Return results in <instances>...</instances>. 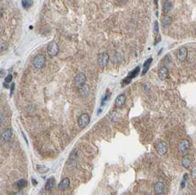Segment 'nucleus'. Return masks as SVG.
<instances>
[{
  "label": "nucleus",
  "mask_w": 196,
  "mask_h": 195,
  "mask_svg": "<svg viewBox=\"0 0 196 195\" xmlns=\"http://www.w3.org/2000/svg\"><path fill=\"white\" fill-rule=\"evenodd\" d=\"M139 71H140V67L137 66V68H134L132 71L129 72V75H128L125 79H123V80L122 81V87H124L125 85L129 84V83L132 81V80L134 77H136V76H137Z\"/></svg>",
  "instance_id": "obj_1"
},
{
  "label": "nucleus",
  "mask_w": 196,
  "mask_h": 195,
  "mask_svg": "<svg viewBox=\"0 0 196 195\" xmlns=\"http://www.w3.org/2000/svg\"><path fill=\"white\" fill-rule=\"evenodd\" d=\"M45 63H46V58L42 54L37 55L33 60V65L35 68H37V69H40V68H43L44 66Z\"/></svg>",
  "instance_id": "obj_2"
},
{
  "label": "nucleus",
  "mask_w": 196,
  "mask_h": 195,
  "mask_svg": "<svg viewBox=\"0 0 196 195\" xmlns=\"http://www.w3.org/2000/svg\"><path fill=\"white\" fill-rule=\"evenodd\" d=\"M110 57L106 52H102L99 54L98 57V64L100 67H106L109 62Z\"/></svg>",
  "instance_id": "obj_3"
},
{
  "label": "nucleus",
  "mask_w": 196,
  "mask_h": 195,
  "mask_svg": "<svg viewBox=\"0 0 196 195\" xmlns=\"http://www.w3.org/2000/svg\"><path fill=\"white\" fill-rule=\"evenodd\" d=\"M90 116L86 113H85V114H82L79 116L78 119V124L80 128L83 129V128L86 127L87 125L90 123Z\"/></svg>",
  "instance_id": "obj_4"
},
{
  "label": "nucleus",
  "mask_w": 196,
  "mask_h": 195,
  "mask_svg": "<svg viewBox=\"0 0 196 195\" xmlns=\"http://www.w3.org/2000/svg\"><path fill=\"white\" fill-rule=\"evenodd\" d=\"M59 52V46L55 41H51L48 46V53L51 57H55Z\"/></svg>",
  "instance_id": "obj_5"
},
{
  "label": "nucleus",
  "mask_w": 196,
  "mask_h": 195,
  "mask_svg": "<svg viewBox=\"0 0 196 195\" xmlns=\"http://www.w3.org/2000/svg\"><path fill=\"white\" fill-rule=\"evenodd\" d=\"M86 82V76L84 73H79L75 76L74 79V84L77 87H81L85 84Z\"/></svg>",
  "instance_id": "obj_6"
},
{
  "label": "nucleus",
  "mask_w": 196,
  "mask_h": 195,
  "mask_svg": "<svg viewBox=\"0 0 196 195\" xmlns=\"http://www.w3.org/2000/svg\"><path fill=\"white\" fill-rule=\"evenodd\" d=\"M156 151L159 155H164L167 152V143L164 141H161L159 143H157L156 145Z\"/></svg>",
  "instance_id": "obj_7"
},
{
  "label": "nucleus",
  "mask_w": 196,
  "mask_h": 195,
  "mask_svg": "<svg viewBox=\"0 0 196 195\" xmlns=\"http://www.w3.org/2000/svg\"><path fill=\"white\" fill-rule=\"evenodd\" d=\"M190 145V141L188 140H183L179 144V151L181 153H185L189 149Z\"/></svg>",
  "instance_id": "obj_8"
},
{
  "label": "nucleus",
  "mask_w": 196,
  "mask_h": 195,
  "mask_svg": "<svg viewBox=\"0 0 196 195\" xmlns=\"http://www.w3.org/2000/svg\"><path fill=\"white\" fill-rule=\"evenodd\" d=\"M154 192L156 194H162L164 192V184L163 182L158 181L154 186Z\"/></svg>",
  "instance_id": "obj_9"
},
{
  "label": "nucleus",
  "mask_w": 196,
  "mask_h": 195,
  "mask_svg": "<svg viewBox=\"0 0 196 195\" xmlns=\"http://www.w3.org/2000/svg\"><path fill=\"white\" fill-rule=\"evenodd\" d=\"M126 103V96L123 94L118 95L115 99V106L116 108H121Z\"/></svg>",
  "instance_id": "obj_10"
},
{
  "label": "nucleus",
  "mask_w": 196,
  "mask_h": 195,
  "mask_svg": "<svg viewBox=\"0 0 196 195\" xmlns=\"http://www.w3.org/2000/svg\"><path fill=\"white\" fill-rule=\"evenodd\" d=\"M169 75V70L165 67H162L158 70V76L161 80H165Z\"/></svg>",
  "instance_id": "obj_11"
},
{
  "label": "nucleus",
  "mask_w": 196,
  "mask_h": 195,
  "mask_svg": "<svg viewBox=\"0 0 196 195\" xmlns=\"http://www.w3.org/2000/svg\"><path fill=\"white\" fill-rule=\"evenodd\" d=\"M187 49L185 47L180 48V49L179 50V53H178V58L180 61H184L186 60V57H187Z\"/></svg>",
  "instance_id": "obj_12"
},
{
  "label": "nucleus",
  "mask_w": 196,
  "mask_h": 195,
  "mask_svg": "<svg viewBox=\"0 0 196 195\" xmlns=\"http://www.w3.org/2000/svg\"><path fill=\"white\" fill-rule=\"evenodd\" d=\"M70 186V180L69 178H64L62 181L59 183V186H58V188L60 191H65V189H67Z\"/></svg>",
  "instance_id": "obj_13"
},
{
  "label": "nucleus",
  "mask_w": 196,
  "mask_h": 195,
  "mask_svg": "<svg viewBox=\"0 0 196 195\" xmlns=\"http://www.w3.org/2000/svg\"><path fill=\"white\" fill-rule=\"evenodd\" d=\"M152 61H153V59L152 58H149V59L147 60L143 64V73H142V76L145 75V73L148 72V70H149V68L151 66V64Z\"/></svg>",
  "instance_id": "obj_14"
},
{
  "label": "nucleus",
  "mask_w": 196,
  "mask_h": 195,
  "mask_svg": "<svg viewBox=\"0 0 196 195\" xmlns=\"http://www.w3.org/2000/svg\"><path fill=\"white\" fill-rule=\"evenodd\" d=\"M54 185H55V179H54V177L49 178L46 184V190L51 191L54 187Z\"/></svg>",
  "instance_id": "obj_15"
},
{
  "label": "nucleus",
  "mask_w": 196,
  "mask_h": 195,
  "mask_svg": "<svg viewBox=\"0 0 196 195\" xmlns=\"http://www.w3.org/2000/svg\"><path fill=\"white\" fill-rule=\"evenodd\" d=\"M12 131L10 129H7L2 133V138L4 141H9L11 139Z\"/></svg>",
  "instance_id": "obj_16"
},
{
  "label": "nucleus",
  "mask_w": 196,
  "mask_h": 195,
  "mask_svg": "<svg viewBox=\"0 0 196 195\" xmlns=\"http://www.w3.org/2000/svg\"><path fill=\"white\" fill-rule=\"evenodd\" d=\"M182 166H183L184 168L188 169L189 167H190V165H191V160H190V157L187 156V155L184 156V157L183 158V159H182Z\"/></svg>",
  "instance_id": "obj_17"
},
{
  "label": "nucleus",
  "mask_w": 196,
  "mask_h": 195,
  "mask_svg": "<svg viewBox=\"0 0 196 195\" xmlns=\"http://www.w3.org/2000/svg\"><path fill=\"white\" fill-rule=\"evenodd\" d=\"M27 185V181L24 179H21L19 180V181H18L16 183V186H17L18 189H22L24 188H25Z\"/></svg>",
  "instance_id": "obj_18"
},
{
  "label": "nucleus",
  "mask_w": 196,
  "mask_h": 195,
  "mask_svg": "<svg viewBox=\"0 0 196 195\" xmlns=\"http://www.w3.org/2000/svg\"><path fill=\"white\" fill-rule=\"evenodd\" d=\"M21 5L24 9H28L33 5V1L32 0H22Z\"/></svg>",
  "instance_id": "obj_19"
},
{
  "label": "nucleus",
  "mask_w": 196,
  "mask_h": 195,
  "mask_svg": "<svg viewBox=\"0 0 196 195\" xmlns=\"http://www.w3.org/2000/svg\"><path fill=\"white\" fill-rule=\"evenodd\" d=\"M172 8V3L170 1H167L164 4L163 6V13H167L170 11Z\"/></svg>",
  "instance_id": "obj_20"
},
{
  "label": "nucleus",
  "mask_w": 196,
  "mask_h": 195,
  "mask_svg": "<svg viewBox=\"0 0 196 195\" xmlns=\"http://www.w3.org/2000/svg\"><path fill=\"white\" fill-rule=\"evenodd\" d=\"M171 22H172V20H171V18L169 17V16H165V17L163 18L162 21V26L164 27H168V26L171 25Z\"/></svg>",
  "instance_id": "obj_21"
},
{
  "label": "nucleus",
  "mask_w": 196,
  "mask_h": 195,
  "mask_svg": "<svg viewBox=\"0 0 196 195\" xmlns=\"http://www.w3.org/2000/svg\"><path fill=\"white\" fill-rule=\"evenodd\" d=\"M89 93V90H88V87H86V86H83V87H81V89H80V94H81L82 96H87Z\"/></svg>",
  "instance_id": "obj_22"
},
{
  "label": "nucleus",
  "mask_w": 196,
  "mask_h": 195,
  "mask_svg": "<svg viewBox=\"0 0 196 195\" xmlns=\"http://www.w3.org/2000/svg\"><path fill=\"white\" fill-rule=\"evenodd\" d=\"M8 49V44L4 41H0V51H4Z\"/></svg>",
  "instance_id": "obj_23"
},
{
  "label": "nucleus",
  "mask_w": 196,
  "mask_h": 195,
  "mask_svg": "<svg viewBox=\"0 0 196 195\" xmlns=\"http://www.w3.org/2000/svg\"><path fill=\"white\" fill-rule=\"evenodd\" d=\"M154 32L155 35H157L159 33V24L158 21H155L154 22Z\"/></svg>",
  "instance_id": "obj_24"
},
{
  "label": "nucleus",
  "mask_w": 196,
  "mask_h": 195,
  "mask_svg": "<svg viewBox=\"0 0 196 195\" xmlns=\"http://www.w3.org/2000/svg\"><path fill=\"white\" fill-rule=\"evenodd\" d=\"M161 40H162L161 35H159V34H157V35H156V37H155L154 45H157L158 43H159L160 41H161Z\"/></svg>",
  "instance_id": "obj_25"
},
{
  "label": "nucleus",
  "mask_w": 196,
  "mask_h": 195,
  "mask_svg": "<svg viewBox=\"0 0 196 195\" xmlns=\"http://www.w3.org/2000/svg\"><path fill=\"white\" fill-rule=\"evenodd\" d=\"M38 170L41 173H44V172H46V171H48L49 170L48 168H46V167H43V166H41V167H40V166H38Z\"/></svg>",
  "instance_id": "obj_26"
},
{
  "label": "nucleus",
  "mask_w": 196,
  "mask_h": 195,
  "mask_svg": "<svg viewBox=\"0 0 196 195\" xmlns=\"http://www.w3.org/2000/svg\"><path fill=\"white\" fill-rule=\"evenodd\" d=\"M12 79H13V76H12L11 74L8 75V76H6V78H5V82L7 83L10 82V81H12Z\"/></svg>",
  "instance_id": "obj_27"
},
{
  "label": "nucleus",
  "mask_w": 196,
  "mask_h": 195,
  "mask_svg": "<svg viewBox=\"0 0 196 195\" xmlns=\"http://www.w3.org/2000/svg\"><path fill=\"white\" fill-rule=\"evenodd\" d=\"M191 175H192V177H193V178H194V179H196V167H194V168L192 170Z\"/></svg>",
  "instance_id": "obj_28"
},
{
  "label": "nucleus",
  "mask_w": 196,
  "mask_h": 195,
  "mask_svg": "<svg viewBox=\"0 0 196 195\" xmlns=\"http://www.w3.org/2000/svg\"><path fill=\"white\" fill-rule=\"evenodd\" d=\"M5 71L3 70V69H1L0 70V77H3L4 76H5Z\"/></svg>",
  "instance_id": "obj_29"
},
{
  "label": "nucleus",
  "mask_w": 196,
  "mask_h": 195,
  "mask_svg": "<svg viewBox=\"0 0 196 195\" xmlns=\"http://www.w3.org/2000/svg\"><path fill=\"white\" fill-rule=\"evenodd\" d=\"M14 89H15V84H14V83H13V84H12V86H11V92H10V95H12V94L13 93Z\"/></svg>",
  "instance_id": "obj_30"
},
{
  "label": "nucleus",
  "mask_w": 196,
  "mask_h": 195,
  "mask_svg": "<svg viewBox=\"0 0 196 195\" xmlns=\"http://www.w3.org/2000/svg\"><path fill=\"white\" fill-rule=\"evenodd\" d=\"M2 120H3V118H2V116L0 115V124L2 122Z\"/></svg>",
  "instance_id": "obj_31"
},
{
  "label": "nucleus",
  "mask_w": 196,
  "mask_h": 195,
  "mask_svg": "<svg viewBox=\"0 0 196 195\" xmlns=\"http://www.w3.org/2000/svg\"><path fill=\"white\" fill-rule=\"evenodd\" d=\"M185 187V181L184 182L182 183V188H184Z\"/></svg>",
  "instance_id": "obj_32"
},
{
  "label": "nucleus",
  "mask_w": 196,
  "mask_h": 195,
  "mask_svg": "<svg viewBox=\"0 0 196 195\" xmlns=\"http://www.w3.org/2000/svg\"><path fill=\"white\" fill-rule=\"evenodd\" d=\"M32 183H33V185H37V183H37V181H35V180L34 179H32Z\"/></svg>",
  "instance_id": "obj_33"
},
{
  "label": "nucleus",
  "mask_w": 196,
  "mask_h": 195,
  "mask_svg": "<svg viewBox=\"0 0 196 195\" xmlns=\"http://www.w3.org/2000/svg\"><path fill=\"white\" fill-rule=\"evenodd\" d=\"M154 4H156V5H158V0H154Z\"/></svg>",
  "instance_id": "obj_34"
}]
</instances>
